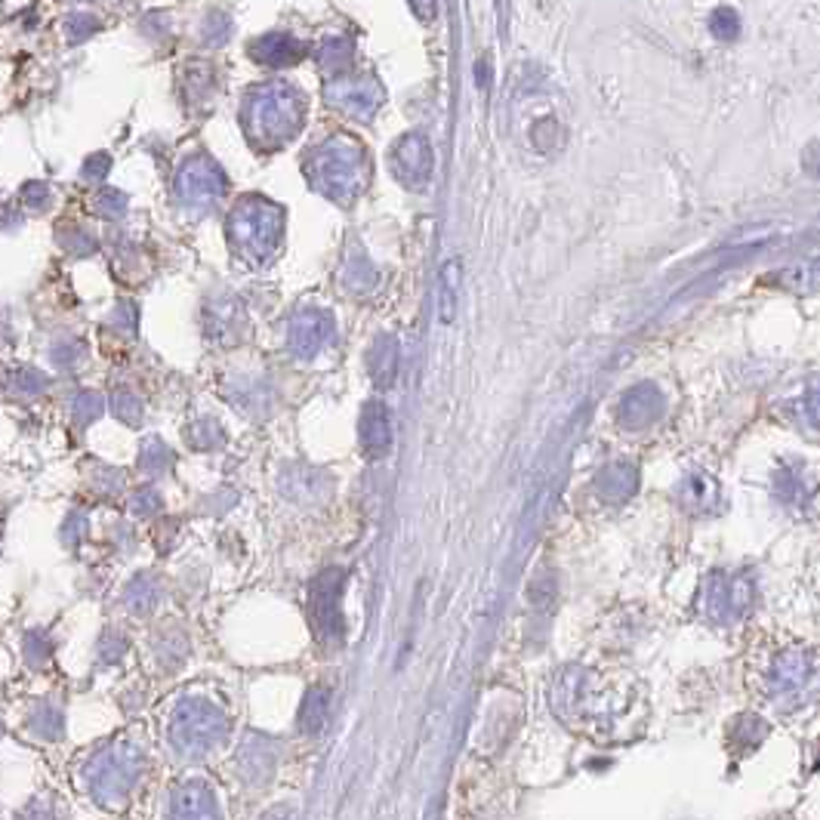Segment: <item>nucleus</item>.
<instances>
[{
  "instance_id": "nucleus-1",
  "label": "nucleus",
  "mask_w": 820,
  "mask_h": 820,
  "mask_svg": "<svg viewBox=\"0 0 820 820\" xmlns=\"http://www.w3.org/2000/svg\"><path fill=\"white\" fill-rule=\"evenodd\" d=\"M818 688V661L808 654H783L771 669V691L783 703L802 701Z\"/></svg>"
},
{
  "instance_id": "nucleus-2",
  "label": "nucleus",
  "mask_w": 820,
  "mask_h": 820,
  "mask_svg": "<svg viewBox=\"0 0 820 820\" xmlns=\"http://www.w3.org/2000/svg\"><path fill=\"white\" fill-rule=\"evenodd\" d=\"M346 586V574L343 571H328L318 577V584L312 586V614H315V629L324 636V639H339L343 629H346V620L336 607V599Z\"/></svg>"
},
{
  "instance_id": "nucleus-3",
  "label": "nucleus",
  "mask_w": 820,
  "mask_h": 820,
  "mask_svg": "<svg viewBox=\"0 0 820 820\" xmlns=\"http://www.w3.org/2000/svg\"><path fill=\"white\" fill-rule=\"evenodd\" d=\"M219 716H216L214 709H207V706H185L179 716H176L174 725V738L176 743H182V746H204L207 741H214L216 734H219Z\"/></svg>"
},
{
  "instance_id": "nucleus-4",
  "label": "nucleus",
  "mask_w": 820,
  "mask_h": 820,
  "mask_svg": "<svg viewBox=\"0 0 820 820\" xmlns=\"http://www.w3.org/2000/svg\"><path fill=\"white\" fill-rule=\"evenodd\" d=\"M331 333V318L324 312H315V309H306L299 312L291 321V346L299 355H315L321 349L324 336Z\"/></svg>"
},
{
  "instance_id": "nucleus-5",
  "label": "nucleus",
  "mask_w": 820,
  "mask_h": 820,
  "mask_svg": "<svg viewBox=\"0 0 820 820\" xmlns=\"http://www.w3.org/2000/svg\"><path fill=\"white\" fill-rule=\"evenodd\" d=\"M361 441L371 457H383L392 448L389 410L383 401H368V408L361 413Z\"/></svg>"
},
{
  "instance_id": "nucleus-6",
  "label": "nucleus",
  "mask_w": 820,
  "mask_h": 820,
  "mask_svg": "<svg viewBox=\"0 0 820 820\" xmlns=\"http://www.w3.org/2000/svg\"><path fill=\"white\" fill-rule=\"evenodd\" d=\"M661 413V395L654 386H642V389H632L624 398L620 405V423L629 426V430H642L651 420H657Z\"/></svg>"
},
{
  "instance_id": "nucleus-7",
  "label": "nucleus",
  "mask_w": 820,
  "mask_h": 820,
  "mask_svg": "<svg viewBox=\"0 0 820 820\" xmlns=\"http://www.w3.org/2000/svg\"><path fill=\"white\" fill-rule=\"evenodd\" d=\"M749 607V584L738 577V580H719L716 592H713V617L716 620H734L743 617Z\"/></svg>"
},
{
  "instance_id": "nucleus-8",
  "label": "nucleus",
  "mask_w": 820,
  "mask_h": 820,
  "mask_svg": "<svg viewBox=\"0 0 820 820\" xmlns=\"http://www.w3.org/2000/svg\"><path fill=\"white\" fill-rule=\"evenodd\" d=\"M395 355H398V349H395V339H389V336H380V339H376V346H373V351H371V373H373V380H376V386H389L392 383V376H395Z\"/></svg>"
},
{
  "instance_id": "nucleus-9",
  "label": "nucleus",
  "mask_w": 820,
  "mask_h": 820,
  "mask_svg": "<svg viewBox=\"0 0 820 820\" xmlns=\"http://www.w3.org/2000/svg\"><path fill=\"white\" fill-rule=\"evenodd\" d=\"M460 281H463V266H460V259H450L448 266L441 269V321H445V324L453 321Z\"/></svg>"
},
{
  "instance_id": "nucleus-10",
  "label": "nucleus",
  "mask_w": 820,
  "mask_h": 820,
  "mask_svg": "<svg viewBox=\"0 0 820 820\" xmlns=\"http://www.w3.org/2000/svg\"><path fill=\"white\" fill-rule=\"evenodd\" d=\"M599 488L605 490V497L611 500H624L636 488V472L629 466H614L599 475Z\"/></svg>"
},
{
  "instance_id": "nucleus-11",
  "label": "nucleus",
  "mask_w": 820,
  "mask_h": 820,
  "mask_svg": "<svg viewBox=\"0 0 820 820\" xmlns=\"http://www.w3.org/2000/svg\"><path fill=\"white\" fill-rule=\"evenodd\" d=\"M328 709H331V701H328V691H315L309 694V701L303 706V731H321L324 722H328Z\"/></svg>"
},
{
  "instance_id": "nucleus-12",
  "label": "nucleus",
  "mask_w": 820,
  "mask_h": 820,
  "mask_svg": "<svg viewBox=\"0 0 820 820\" xmlns=\"http://www.w3.org/2000/svg\"><path fill=\"white\" fill-rule=\"evenodd\" d=\"M802 164H805V170L815 176V179H820V142H811V145L805 149Z\"/></svg>"
},
{
  "instance_id": "nucleus-13",
  "label": "nucleus",
  "mask_w": 820,
  "mask_h": 820,
  "mask_svg": "<svg viewBox=\"0 0 820 820\" xmlns=\"http://www.w3.org/2000/svg\"><path fill=\"white\" fill-rule=\"evenodd\" d=\"M805 410H808V420H811L815 426H820V386H815V389H811Z\"/></svg>"
}]
</instances>
